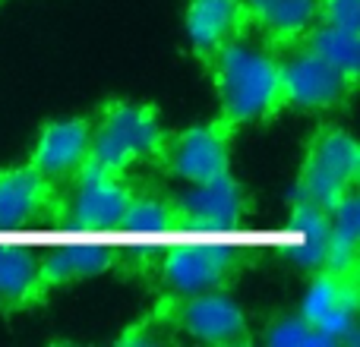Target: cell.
<instances>
[{"label":"cell","mask_w":360,"mask_h":347,"mask_svg":"<svg viewBox=\"0 0 360 347\" xmlns=\"http://www.w3.org/2000/svg\"><path fill=\"white\" fill-rule=\"evenodd\" d=\"M89 139H92V120L67 117L41 124L35 145L29 152V164L51 183L63 186L89 162Z\"/></svg>","instance_id":"13"},{"label":"cell","mask_w":360,"mask_h":347,"mask_svg":"<svg viewBox=\"0 0 360 347\" xmlns=\"http://www.w3.org/2000/svg\"><path fill=\"white\" fill-rule=\"evenodd\" d=\"M319 22L360 32V0H319Z\"/></svg>","instance_id":"22"},{"label":"cell","mask_w":360,"mask_h":347,"mask_svg":"<svg viewBox=\"0 0 360 347\" xmlns=\"http://www.w3.org/2000/svg\"><path fill=\"white\" fill-rule=\"evenodd\" d=\"M60 190V228L120 230L130 196L136 190V180H133V174H117L86 164Z\"/></svg>","instance_id":"7"},{"label":"cell","mask_w":360,"mask_h":347,"mask_svg":"<svg viewBox=\"0 0 360 347\" xmlns=\"http://www.w3.org/2000/svg\"><path fill=\"white\" fill-rule=\"evenodd\" d=\"M63 190L41 177L29 162L0 168V230L60 228Z\"/></svg>","instance_id":"9"},{"label":"cell","mask_w":360,"mask_h":347,"mask_svg":"<svg viewBox=\"0 0 360 347\" xmlns=\"http://www.w3.org/2000/svg\"><path fill=\"white\" fill-rule=\"evenodd\" d=\"M304 44L313 54L323 57L326 63H332V67L357 89V79H360V32L357 29L316 22L310 29V35L304 38Z\"/></svg>","instance_id":"18"},{"label":"cell","mask_w":360,"mask_h":347,"mask_svg":"<svg viewBox=\"0 0 360 347\" xmlns=\"http://www.w3.org/2000/svg\"><path fill=\"white\" fill-rule=\"evenodd\" d=\"M326 266H360V202L357 190L329 209V259Z\"/></svg>","instance_id":"19"},{"label":"cell","mask_w":360,"mask_h":347,"mask_svg":"<svg viewBox=\"0 0 360 347\" xmlns=\"http://www.w3.org/2000/svg\"><path fill=\"white\" fill-rule=\"evenodd\" d=\"M262 341L272 347H332L300 313L275 316L272 322L266 325V332H262Z\"/></svg>","instance_id":"21"},{"label":"cell","mask_w":360,"mask_h":347,"mask_svg":"<svg viewBox=\"0 0 360 347\" xmlns=\"http://www.w3.org/2000/svg\"><path fill=\"white\" fill-rule=\"evenodd\" d=\"M288 60H281V86H285L288 107L297 111H335L351 95L357 92L332 63H326L319 54H313L307 44L288 51Z\"/></svg>","instance_id":"10"},{"label":"cell","mask_w":360,"mask_h":347,"mask_svg":"<svg viewBox=\"0 0 360 347\" xmlns=\"http://www.w3.org/2000/svg\"><path fill=\"white\" fill-rule=\"evenodd\" d=\"M184 29L193 57L209 67L228 44L250 35V16L243 0H186Z\"/></svg>","instance_id":"12"},{"label":"cell","mask_w":360,"mask_h":347,"mask_svg":"<svg viewBox=\"0 0 360 347\" xmlns=\"http://www.w3.org/2000/svg\"><path fill=\"white\" fill-rule=\"evenodd\" d=\"M237 130L240 126H234L224 117L184 126V130H165L152 168L184 180V183H202V180L221 177L231 171Z\"/></svg>","instance_id":"5"},{"label":"cell","mask_w":360,"mask_h":347,"mask_svg":"<svg viewBox=\"0 0 360 347\" xmlns=\"http://www.w3.org/2000/svg\"><path fill=\"white\" fill-rule=\"evenodd\" d=\"M174 199L180 211V228L228 230L240 228L253 211L250 190L231 171L221 174V177L202 180V183H190V190Z\"/></svg>","instance_id":"11"},{"label":"cell","mask_w":360,"mask_h":347,"mask_svg":"<svg viewBox=\"0 0 360 347\" xmlns=\"http://www.w3.org/2000/svg\"><path fill=\"white\" fill-rule=\"evenodd\" d=\"M0 4H4V0H0Z\"/></svg>","instance_id":"23"},{"label":"cell","mask_w":360,"mask_h":347,"mask_svg":"<svg viewBox=\"0 0 360 347\" xmlns=\"http://www.w3.org/2000/svg\"><path fill=\"white\" fill-rule=\"evenodd\" d=\"M256 262V253L228 243H177L165 253H155L149 268L152 284L158 294H190L202 291H231V284L243 278L250 266Z\"/></svg>","instance_id":"3"},{"label":"cell","mask_w":360,"mask_h":347,"mask_svg":"<svg viewBox=\"0 0 360 347\" xmlns=\"http://www.w3.org/2000/svg\"><path fill=\"white\" fill-rule=\"evenodd\" d=\"M212 89L218 95V117L234 126L269 124L288 111L285 86H281V60L275 51L256 48L247 38L228 44L209 63Z\"/></svg>","instance_id":"1"},{"label":"cell","mask_w":360,"mask_h":347,"mask_svg":"<svg viewBox=\"0 0 360 347\" xmlns=\"http://www.w3.org/2000/svg\"><path fill=\"white\" fill-rule=\"evenodd\" d=\"M120 228L136 230V234H152V230H171L180 228V211H177V199L168 192H158L152 186H139L133 190L130 205Z\"/></svg>","instance_id":"20"},{"label":"cell","mask_w":360,"mask_h":347,"mask_svg":"<svg viewBox=\"0 0 360 347\" xmlns=\"http://www.w3.org/2000/svg\"><path fill=\"white\" fill-rule=\"evenodd\" d=\"M250 32H256L262 48L275 54L300 48L310 29L319 22V0H243Z\"/></svg>","instance_id":"14"},{"label":"cell","mask_w":360,"mask_h":347,"mask_svg":"<svg viewBox=\"0 0 360 347\" xmlns=\"http://www.w3.org/2000/svg\"><path fill=\"white\" fill-rule=\"evenodd\" d=\"M162 136V111L152 101L108 98L92 117L86 164L117 174H133V168H152Z\"/></svg>","instance_id":"2"},{"label":"cell","mask_w":360,"mask_h":347,"mask_svg":"<svg viewBox=\"0 0 360 347\" xmlns=\"http://www.w3.org/2000/svg\"><path fill=\"white\" fill-rule=\"evenodd\" d=\"M48 300L38 278V256L25 247L0 243V313H25Z\"/></svg>","instance_id":"16"},{"label":"cell","mask_w":360,"mask_h":347,"mask_svg":"<svg viewBox=\"0 0 360 347\" xmlns=\"http://www.w3.org/2000/svg\"><path fill=\"white\" fill-rule=\"evenodd\" d=\"M288 209H291V230H294V247H288V259L300 272L313 275L329 259V209L313 205L297 196L288 199Z\"/></svg>","instance_id":"17"},{"label":"cell","mask_w":360,"mask_h":347,"mask_svg":"<svg viewBox=\"0 0 360 347\" xmlns=\"http://www.w3.org/2000/svg\"><path fill=\"white\" fill-rule=\"evenodd\" d=\"M120 268H124L120 247H108V243H67V247L38 256V278H41V291L48 297L60 287L101 278V275L120 272Z\"/></svg>","instance_id":"15"},{"label":"cell","mask_w":360,"mask_h":347,"mask_svg":"<svg viewBox=\"0 0 360 347\" xmlns=\"http://www.w3.org/2000/svg\"><path fill=\"white\" fill-rule=\"evenodd\" d=\"M357 183H360L357 139L338 124H319L304 145V158H300V171L291 186V196L332 209L342 196L354 192Z\"/></svg>","instance_id":"4"},{"label":"cell","mask_w":360,"mask_h":347,"mask_svg":"<svg viewBox=\"0 0 360 347\" xmlns=\"http://www.w3.org/2000/svg\"><path fill=\"white\" fill-rule=\"evenodd\" d=\"M300 316L332 347H354L360 341V266H323L310 275L300 300Z\"/></svg>","instance_id":"6"},{"label":"cell","mask_w":360,"mask_h":347,"mask_svg":"<svg viewBox=\"0 0 360 347\" xmlns=\"http://www.w3.org/2000/svg\"><path fill=\"white\" fill-rule=\"evenodd\" d=\"M171 319L174 335H186L209 347H250L256 341L250 316L231 291H202L190 297L171 294Z\"/></svg>","instance_id":"8"}]
</instances>
